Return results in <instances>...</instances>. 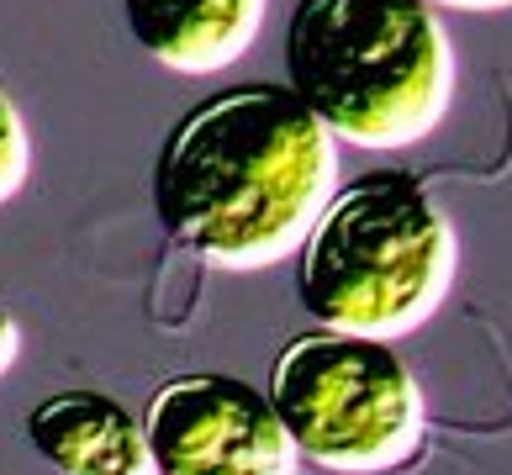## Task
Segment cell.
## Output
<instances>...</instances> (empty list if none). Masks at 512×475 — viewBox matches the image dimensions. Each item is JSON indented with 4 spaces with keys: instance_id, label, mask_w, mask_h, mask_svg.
<instances>
[{
    "instance_id": "obj_5",
    "label": "cell",
    "mask_w": 512,
    "mask_h": 475,
    "mask_svg": "<svg viewBox=\"0 0 512 475\" xmlns=\"http://www.w3.org/2000/svg\"><path fill=\"white\" fill-rule=\"evenodd\" d=\"M143 439L159 475H296L270 396L238 375H180L148 396Z\"/></svg>"
},
{
    "instance_id": "obj_7",
    "label": "cell",
    "mask_w": 512,
    "mask_h": 475,
    "mask_svg": "<svg viewBox=\"0 0 512 475\" xmlns=\"http://www.w3.org/2000/svg\"><path fill=\"white\" fill-rule=\"evenodd\" d=\"M148 59L175 74H217L254 48L264 0H122Z\"/></svg>"
},
{
    "instance_id": "obj_4",
    "label": "cell",
    "mask_w": 512,
    "mask_h": 475,
    "mask_svg": "<svg viewBox=\"0 0 512 475\" xmlns=\"http://www.w3.org/2000/svg\"><path fill=\"white\" fill-rule=\"evenodd\" d=\"M270 407L301 460L338 475H381L423 444V386L381 338L307 333L280 349Z\"/></svg>"
},
{
    "instance_id": "obj_6",
    "label": "cell",
    "mask_w": 512,
    "mask_h": 475,
    "mask_svg": "<svg viewBox=\"0 0 512 475\" xmlns=\"http://www.w3.org/2000/svg\"><path fill=\"white\" fill-rule=\"evenodd\" d=\"M27 439L59 475H159L132 417L106 391H59L27 417Z\"/></svg>"
},
{
    "instance_id": "obj_9",
    "label": "cell",
    "mask_w": 512,
    "mask_h": 475,
    "mask_svg": "<svg viewBox=\"0 0 512 475\" xmlns=\"http://www.w3.org/2000/svg\"><path fill=\"white\" fill-rule=\"evenodd\" d=\"M16 354H22V328H16V317L0 307V375L16 365Z\"/></svg>"
},
{
    "instance_id": "obj_8",
    "label": "cell",
    "mask_w": 512,
    "mask_h": 475,
    "mask_svg": "<svg viewBox=\"0 0 512 475\" xmlns=\"http://www.w3.org/2000/svg\"><path fill=\"white\" fill-rule=\"evenodd\" d=\"M32 175V138H27V122L22 111L11 106V95L0 90V206L11 196H22V185Z\"/></svg>"
},
{
    "instance_id": "obj_10",
    "label": "cell",
    "mask_w": 512,
    "mask_h": 475,
    "mask_svg": "<svg viewBox=\"0 0 512 475\" xmlns=\"http://www.w3.org/2000/svg\"><path fill=\"white\" fill-rule=\"evenodd\" d=\"M439 6H454V11H507L512 0H439Z\"/></svg>"
},
{
    "instance_id": "obj_2",
    "label": "cell",
    "mask_w": 512,
    "mask_h": 475,
    "mask_svg": "<svg viewBox=\"0 0 512 475\" xmlns=\"http://www.w3.org/2000/svg\"><path fill=\"white\" fill-rule=\"evenodd\" d=\"M286 90L354 148H407L444 122L454 53L428 0H296Z\"/></svg>"
},
{
    "instance_id": "obj_1",
    "label": "cell",
    "mask_w": 512,
    "mask_h": 475,
    "mask_svg": "<svg viewBox=\"0 0 512 475\" xmlns=\"http://www.w3.org/2000/svg\"><path fill=\"white\" fill-rule=\"evenodd\" d=\"M333 190V132L286 85L206 95L154 164L159 222L217 270H270L296 254Z\"/></svg>"
},
{
    "instance_id": "obj_3",
    "label": "cell",
    "mask_w": 512,
    "mask_h": 475,
    "mask_svg": "<svg viewBox=\"0 0 512 475\" xmlns=\"http://www.w3.org/2000/svg\"><path fill=\"white\" fill-rule=\"evenodd\" d=\"M454 264L460 238L439 201L402 169H375L333 190L301 238L296 296L328 333L391 344L444 307Z\"/></svg>"
}]
</instances>
